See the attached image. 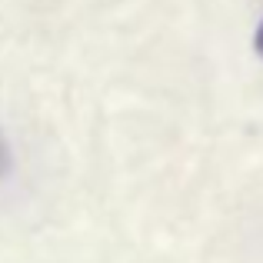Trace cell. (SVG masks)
I'll return each mask as SVG.
<instances>
[{"mask_svg":"<svg viewBox=\"0 0 263 263\" xmlns=\"http://www.w3.org/2000/svg\"><path fill=\"white\" fill-rule=\"evenodd\" d=\"M257 53L263 57V24H260V30H257Z\"/></svg>","mask_w":263,"mask_h":263,"instance_id":"1","label":"cell"}]
</instances>
